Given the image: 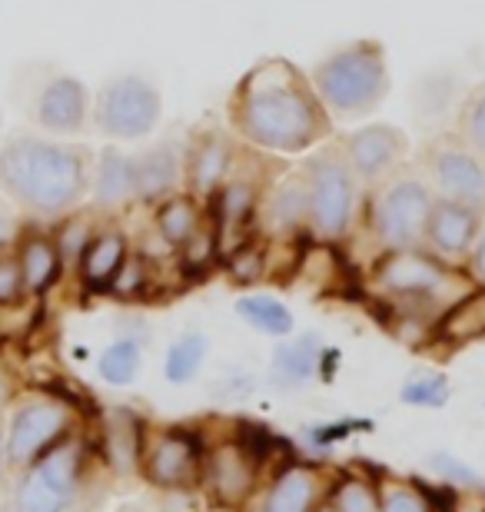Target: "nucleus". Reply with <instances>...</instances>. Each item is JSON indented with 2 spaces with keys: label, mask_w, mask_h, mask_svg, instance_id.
Wrapping results in <instances>:
<instances>
[{
  "label": "nucleus",
  "mask_w": 485,
  "mask_h": 512,
  "mask_svg": "<svg viewBox=\"0 0 485 512\" xmlns=\"http://www.w3.org/2000/svg\"><path fill=\"white\" fill-rule=\"evenodd\" d=\"M80 449L64 443L30 466L14 493V512H64L77 489Z\"/></svg>",
  "instance_id": "8"
},
{
  "label": "nucleus",
  "mask_w": 485,
  "mask_h": 512,
  "mask_svg": "<svg viewBox=\"0 0 485 512\" xmlns=\"http://www.w3.org/2000/svg\"><path fill=\"white\" fill-rule=\"evenodd\" d=\"M230 143H226L223 133H203L196 137V143L190 147V157H187V180H190V190L200 193V197H210V193L220 187L230 173Z\"/></svg>",
  "instance_id": "15"
},
{
  "label": "nucleus",
  "mask_w": 485,
  "mask_h": 512,
  "mask_svg": "<svg viewBox=\"0 0 485 512\" xmlns=\"http://www.w3.org/2000/svg\"><path fill=\"white\" fill-rule=\"evenodd\" d=\"M479 207L472 203H459V200H446L436 197L429 207V220H426V237L432 243V250L449 256V260H459L472 250V243L479 240Z\"/></svg>",
  "instance_id": "10"
},
{
  "label": "nucleus",
  "mask_w": 485,
  "mask_h": 512,
  "mask_svg": "<svg viewBox=\"0 0 485 512\" xmlns=\"http://www.w3.org/2000/svg\"><path fill=\"white\" fill-rule=\"evenodd\" d=\"M157 230L173 247H183L200 230V207L190 197H167L157 210Z\"/></svg>",
  "instance_id": "23"
},
{
  "label": "nucleus",
  "mask_w": 485,
  "mask_h": 512,
  "mask_svg": "<svg viewBox=\"0 0 485 512\" xmlns=\"http://www.w3.org/2000/svg\"><path fill=\"white\" fill-rule=\"evenodd\" d=\"M210 197H213L220 233H230V230H240L243 223L253 217L256 203H260V190H256L253 180L236 177V173H226V180L210 193Z\"/></svg>",
  "instance_id": "20"
},
{
  "label": "nucleus",
  "mask_w": 485,
  "mask_h": 512,
  "mask_svg": "<svg viewBox=\"0 0 485 512\" xmlns=\"http://www.w3.org/2000/svg\"><path fill=\"white\" fill-rule=\"evenodd\" d=\"M14 237H17V217L10 210V203L0 197V250H7Z\"/></svg>",
  "instance_id": "39"
},
{
  "label": "nucleus",
  "mask_w": 485,
  "mask_h": 512,
  "mask_svg": "<svg viewBox=\"0 0 485 512\" xmlns=\"http://www.w3.org/2000/svg\"><path fill=\"white\" fill-rule=\"evenodd\" d=\"M266 220L276 230H296L309 223V193L303 173H290L280 187L273 190V197L266 200Z\"/></svg>",
  "instance_id": "22"
},
{
  "label": "nucleus",
  "mask_w": 485,
  "mask_h": 512,
  "mask_svg": "<svg viewBox=\"0 0 485 512\" xmlns=\"http://www.w3.org/2000/svg\"><path fill=\"white\" fill-rule=\"evenodd\" d=\"M90 153L70 143H54L44 137H10L0 147V190L17 207L40 217H60L70 213L87 197Z\"/></svg>",
  "instance_id": "2"
},
{
  "label": "nucleus",
  "mask_w": 485,
  "mask_h": 512,
  "mask_svg": "<svg viewBox=\"0 0 485 512\" xmlns=\"http://www.w3.org/2000/svg\"><path fill=\"white\" fill-rule=\"evenodd\" d=\"M406 150H409L406 133L389 124L359 127L343 140V153L359 183H379L389 173H396L402 167V160H406Z\"/></svg>",
  "instance_id": "9"
},
{
  "label": "nucleus",
  "mask_w": 485,
  "mask_h": 512,
  "mask_svg": "<svg viewBox=\"0 0 485 512\" xmlns=\"http://www.w3.org/2000/svg\"><path fill=\"white\" fill-rule=\"evenodd\" d=\"M140 370V346L137 340H117L113 346H107L100 356V376L113 386L130 383Z\"/></svg>",
  "instance_id": "29"
},
{
  "label": "nucleus",
  "mask_w": 485,
  "mask_h": 512,
  "mask_svg": "<svg viewBox=\"0 0 485 512\" xmlns=\"http://www.w3.org/2000/svg\"><path fill=\"white\" fill-rule=\"evenodd\" d=\"M24 290H27V286H24V273H20L17 256L0 250V306L17 303Z\"/></svg>",
  "instance_id": "34"
},
{
  "label": "nucleus",
  "mask_w": 485,
  "mask_h": 512,
  "mask_svg": "<svg viewBox=\"0 0 485 512\" xmlns=\"http://www.w3.org/2000/svg\"><path fill=\"white\" fill-rule=\"evenodd\" d=\"M123 512H143L140 506H127V509H123Z\"/></svg>",
  "instance_id": "43"
},
{
  "label": "nucleus",
  "mask_w": 485,
  "mask_h": 512,
  "mask_svg": "<svg viewBox=\"0 0 485 512\" xmlns=\"http://www.w3.org/2000/svg\"><path fill=\"white\" fill-rule=\"evenodd\" d=\"M456 137L485 160V84H479L476 90H469V97L462 100Z\"/></svg>",
  "instance_id": "28"
},
{
  "label": "nucleus",
  "mask_w": 485,
  "mask_h": 512,
  "mask_svg": "<svg viewBox=\"0 0 485 512\" xmlns=\"http://www.w3.org/2000/svg\"><path fill=\"white\" fill-rule=\"evenodd\" d=\"M90 237H94V233H90V223L87 220H67L64 227L57 230V237H54L57 253H60V263H64V260H80V253H84Z\"/></svg>",
  "instance_id": "33"
},
{
  "label": "nucleus",
  "mask_w": 485,
  "mask_h": 512,
  "mask_svg": "<svg viewBox=\"0 0 485 512\" xmlns=\"http://www.w3.org/2000/svg\"><path fill=\"white\" fill-rule=\"evenodd\" d=\"M143 280H147V270H143V260L140 256H127V260L120 263V270L117 276L110 280L113 286V293H120V296H133L143 286Z\"/></svg>",
  "instance_id": "36"
},
{
  "label": "nucleus",
  "mask_w": 485,
  "mask_h": 512,
  "mask_svg": "<svg viewBox=\"0 0 485 512\" xmlns=\"http://www.w3.org/2000/svg\"><path fill=\"white\" fill-rule=\"evenodd\" d=\"M230 270L236 280H256L263 273V253L260 250H250V247H240L230 253Z\"/></svg>",
  "instance_id": "37"
},
{
  "label": "nucleus",
  "mask_w": 485,
  "mask_h": 512,
  "mask_svg": "<svg viewBox=\"0 0 485 512\" xmlns=\"http://www.w3.org/2000/svg\"><path fill=\"white\" fill-rule=\"evenodd\" d=\"M4 399H7V380H4V373H0V406H4Z\"/></svg>",
  "instance_id": "42"
},
{
  "label": "nucleus",
  "mask_w": 485,
  "mask_h": 512,
  "mask_svg": "<svg viewBox=\"0 0 485 512\" xmlns=\"http://www.w3.org/2000/svg\"><path fill=\"white\" fill-rule=\"evenodd\" d=\"M110 449L113 463L120 469L133 466V456H137V423H133L130 413H117L110 419Z\"/></svg>",
  "instance_id": "31"
},
{
  "label": "nucleus",
  "mask_w": 485,
  "mask_h": 512,
  "mask_svg": "<svg viewBox=\"0 0 485 512\" xmlns=\"http://www.w3.org/2000/svg\"><path fill=\"white\" fill-rule=\"evenodd\" d=\"M432 187L416 170H396L386 180L376 183L373 203H369V223L379 243L389 250L416 247L426 233L429 207H432Z\"/></svg>",
  "instance_id": "5"
},
{
  "label": "nucleus",
  "mask_w": 485,
  "mask_h": 512,
  "mask_svg": "<svg viewBox=\"0 0 485 512\" xmlns=\"http://www.w3.org/2000/svg\"><path fill=\"white\" fill-rule=\"evenodd\" d=\"M333 506H336V512H376L373 493H369L363 483H343V486H339Z\"/></svg>",
  "instance_id": "35"
},
{
  "label": "nucleus",
  "mask_w": 485,
  "mask_h": 512,
  "mask_svg": "<svg viewBox=\"0 0 485 512\" xmlns=\"http://www.w3.org/2000/svg\"><path fill=\"white\" fill-rule=\"evenodd\" d=\"M323 346L316 336H299L293 343H283L273 356V380L280 386H303L316 376Z\"/></svg>",
  "instance_id": "21"
},
{
  "label": "nucleus",
  "mask_w": 485,
  "mask_h": 512,
  "mask_svg": "<svg viewBox=\"0 0 485 512\" xmlns=\"http://www.w3.org/2000/svg\"><path fill=\"white\" fill-rule=\"evenodd\" d=\"M379 283L396 293L422 296V293H436L446 283V270L432 256L402 247V250H389L386 260L379 263Z\"/></svg>",
  "instance_id": "13"
},
{
  "label": "nucleus",
  "mask_w": 485,
  "mask_h": 512,
  "mask_svg": "<svg viewBox=\"0 0 485 512\" xmlns=\"http://www.w3.org/2000/svg\"><path fill=\"white\" fill-rule=\"evenodd\" d=\"M213 483L220 489L223 499H240L250 493L253 473H250V456L236 446H226L213 456Z\"/></svg>",
  "instance_id": "24"
},
{
  "label": "nucleus",
  "mask_w": 485,
  "mask_h": 512,
  "mask_svg": "<svg viewBox=\"0 0 485 512\" xmlns=\"http://www.w3.org/2000/svg\"><path fill=\"white\" fill-rule=\"evenodd\" d=\"M432 463H436V466H439V469H442V473H446V476H452V479H456V483H466V486H479V476L472 473V469L459 466V463H456V459H452V456H436V459H432Z\"/></svg>",
  "instance_id": "38"
},
{
  "label": "nucleus",
  "mask_w": 485,
  "mask_h": 512,
  "mask_svg": "<svg viewBox=\"0 0 485 512\" xmlns=\"http://www.w3.org/2000/svg\"><path fill=\"white\" fill-rule=\"evenodd\" d=\"M203 356H206V340L200 333H187L180 336L177 343L170 346L167 353V380L170 383H187L196 376V370L203 366Z\"/></svg>",
  "instance_id": "27"
},
{
  "label": "nucleus",
  "mask_w": 485,
  "mask_h": 512,
  "mask_svg": "<svg viewBox=\"0 0 485 512\" xmlns=\"http://www.w3.org/2000/svg\"><path fill=\"white\" fill-rule=\"evenodd\" d=\"M426 180L446 200L472 203V207L485 203V160L459 137H439L429 143Z\"/></svg>",
  "instance_id": "7"
},
{
  "label": "nucleus",
  "mask_w": 485,
  "mask_h": 512,
  "mask_svg": "<svg viewBox=\"0 0 485 512\" xmlns=\"http://www.w3.org/2000/svg\"><path fill=\"white\" fill-rule=\"evenodd\" d=\"M442 336H449V340H479L485 336V290L466 296V300H459L452 310L446 313V320H442Z\"/></svg>",
  "instance_id": "25"
},
{
  "label": "nucleus",
  "mask_w": 485,
  "mask_h": 512,
  "mask_svg": "<svg viewBox=\"0 0 485 512\" xmlns=\"http://www.w3.org/2000/svg\"><path fill=\"white\" fill-rule=\"evenodd\" d=\"M97 130L113 140H137L157 127L160 94L147 77L120 74L103 84L94 107Z\"/></svg>",
  "instance_id": "6"
},
{
  "label": "nucleus",
  "mask_w": 485,
  "mask_h": 512,
  "mask_svg": "<svg viewBox=\"0 0 485 512\" xmlns=\"http://www.w3.org/2000/svg\"><path fill=\"white\" fill-rule=\"evenodd\" d=\"M90 187H94V200L100 207H120V203L137 200V177H133V157L117 147H107L97 157L94 177H90Z\"/></svg>",
  "instance_id": "17"
},
{
  "label": "nucleus",
  "mask_w": 485,
  "mask_h": 512,
  "mask_svg": "<svg viewBox=\"0 0 485 512\" xmlns=\"http://www.w3.org/2000/svg\"><path fill=\"white\" fill-rule=\"evenodd\" d=\"M309 193V230L323 240L343 237L353 223L359 200V177L349 167L343 147H323L303 163Z\"/></svg>",
  "instance_id": "4"
},
{
  "label": "nucleus",
  "mask_w": 485,
  "mask_h": 512,
  "mask_svg": "<svg viewBox=\"0 0 485 512\" xmlns=\"http://www.w3.org/2000/svg\"><path fill=\"white\" fill-rule=\"evenodd\" d=\"M183 157L173 143H157L133 157V177H137V200H163L180 183Z\"/></svg>",
  "instance_id": "14"
},
{
  "label": "nucleus",
  "mask_w": 485,
  "mask_h": 512,
  "mask_svg": "<svg viewBox=\"0 0 485 512\" xmlns=\"http://www.w3.org/2000/svg\"><path fill=\"white\" fill-rule=\"evenodd\" d=\"M87 87L80 84L77 77H67V74H57L50 77L37 94V124L50 130V133H80L87 124Z\"/></svg>",
  "instance_id": "12"
},
{
  "label": "nucleus",
  "mask_w": 485,
  "mask_h": 512,
  "mask_svg": "<svg viewBox=\"0 0 485 512\" xmlns=\"http://www.w3.org/2000/svg\"><path fill=\"white\" fill-rule=\"evenodd\" d=\"M236 313L270 336H286L293 330V313L273 296H246V300L236 303Z\"/></svg>",
  "instance_id": "26"
},
{
  "label": "nucleus",
  "mask_w": 485,
  "mask_h": 512,
  "mask_svg": "<svg viewBox=\"0 0 485 512\" xmlns=\"http://www.w3.org/2000/svg\"><path fill=\"white\" fill-rule=\"evenodd\" d=\"M399 396L409 406H442L449 399V383L442 376H416L402 386Z\"/></svg>",
  "instance_id": "32"
},
{
  "label": "nucleus",
  "mask_w": 485,
  "mask_h": 512,
  "mask_svg": "<svg viewBox=\"0 0 485 512\" xmlns=\"http://www.w3.org/2000/svg\"><path fill=\"white\" fill-rule=\"evenodd\" d=\"M0 453H4V449H0Z\"/></svg>",
  "instance_id": "44"
},
{
  "label": "nucleus",
  "mask_w": 485,
  "mask_h": 512,
  "mask_svg": "<svg viewBox=\"0 0 485 512\" xmlns=\"http://www.w3.org/2000/svg\"><path fill=\"white\" fill-rule=\"evenodd\" d=\"M383 512H429V509L416 493H396V496H389Z\"/></svg>",
  "instance_id": "40"
},
{
  "label": "nucleus",
  "mask_w": 485,
  "mask_h": 512,
  "mask_svg": "<svg viewBox=\"0 0 485 512\" xmlns=\"http://www.w3.org/2000/svg\"><path fill=\"white\" fill-rule=\"evenodd\" d=\"M309 499H313V476L286 473L280 483L273 486L270 499H266V512H306Z\"/></svg>",
  "instance_id": "30"
},
{
  "label": "nucleus",
  "mask_w": 485,
  "mask_h": 512,
  "mask_svg": "<svg viewBox=\"0 0 485 512\" xmlns=\"http://www.w3.org/2000/svg\"><path fill=\"white\" fill-rule=\"evenodd\" d=\"M123 260H127V240H123L117 230L94 233L84 253H80V276H84L87 286L103 290V286H110V280L117 276Z\"/></svg>",
  "instance_id": "18"
},
{
  "label": "nucleus",
  "mask_w": 485,
  "mask_h": 512,
  "mask_svg": "<svg viewBox=\"0 0 485 512\" xmlns=\"http://www.w3.org/2000/svg\"><path fill=\"white\" fill-rule=\"evenodd\" d=\"M196 459H200V449H196L193 439L180 436V433H170L150 449L147 476L157 486H170V489L187 486L196 473Z\"/></svg>",
  "instance_id": "16"
},
{
  "label": "nucleus",
  "mask_w": 485,
  "mask_h": 512,
  "mask_svg": "<svg viewBox=\"0 0 485 512\" xmlns=\"http://www.w3.org/2000/svg\"><path fill=\"white\" fill-rule=\"evenodd\" d=\"M67 409L57 403H24L14 413L7 436V456L10 463H30L40 449H47L64 433Z\"/></svg>",
  "instance_id": "11"
},
{
  "label": "nucleus",
  "mask_w": 485,
  "mask_h": 512,
  "mask_svg": "<svg viewBox=\"0 0 485 512\" xmlns=\"http://www.w3.org/2000/svg\"><path fill=\"white\" fill-rule=\"evenodd\" d=\"M319 104L339 117H366L389 94L386 50L376 40H359L333 50L313 70Z\"/></svg>",
  "instance_id": "3"
},
{
  "label": "nucleus",
  "mask_w": 485,
  "mask_h": 512,
  "mask_svg": "<svg viewBox=\"0 0 485 512\" xmlns=\"http://www.w3.org/2000/svg\"><path fill=\"white\" fill-rule=\"evenodd\" d=\"M17 263H20V273H24V286L34 293H44L50 283L57 280L60 273V253H57V243L54 237L47 233H27L20 237V247H17Z\"/></svg>",
  "instance_id": "19"
},
{
  "label": "nucleus",
  "mask_w": 485,
  "mask_h": 512,
  "mask_svg": "<svg viewBox=\"0 0 485 512\" xmlns=\"http://www.w3.org/2000/svg\"><path fill=\"white\" fill-rule=\"evenodd\" d=\"M233 127L253 147L273 153H303L326 140L329 117L313 84L286 60H263L233 97Z\"/></svg>",
  "instance_id": "1"
},
{
  "label": "nucleus",
  "mask_w": 485,
  "mask_h": 512,
  "mask_svg": "<svg viewBox=\"0 0 485 512\" xmlns=\"http://www.w3.org/2000/svg\"><path fill=\"white\" fill-rule=\"evenodd\" d=\"M472 276L485 283V233H479V240L472 243Z\"/></svg>",
  "instance_id": "41"
}]
</instances>
